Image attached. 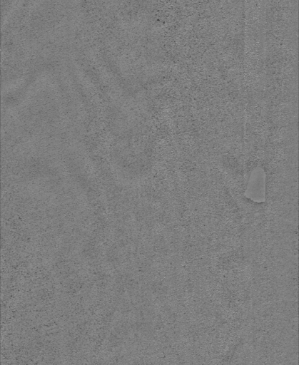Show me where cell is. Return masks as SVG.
I'll return each mask as SVG.
<instances>
[{
  "instance_id": "cell-1",
  "label": "cell",
  "mask_w": 299,
  "mask_h": 365,
  "mask_svg": "<svg viewBox=\"0 0 299 365\" xmlns=\"http://www.w3.org/2000/svg\"><path fill=\"white\" fill-rule=\"evenodd\" d=\"M245 196L254 202L262 203L266 200V173L261 166H256L249 173Z\"/></svg>"
}]
</instances>
